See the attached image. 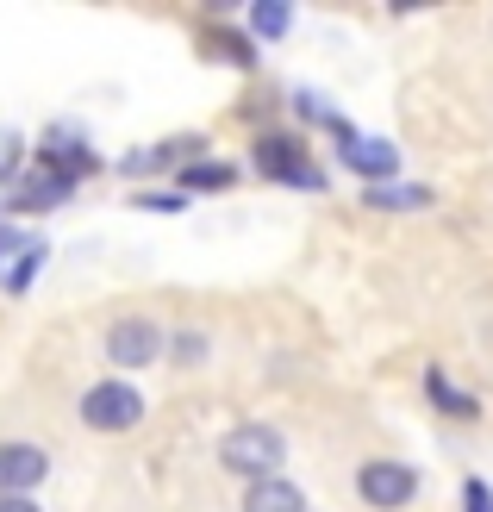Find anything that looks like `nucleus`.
Segmentation results:
<instances>
[{
  "instance_id": "1",
  "label": "nucleus",
  "mask_w": 493,
  "mask_h": 512,
  "mask_svg": "<svg viewBox=\"0 0 493 512\" xmlns=\"http://www.w3.org/2000/svg\"><path fill=\"white\" fill-rule=\"evenodd\" d=\"M219 456H225V469H238V475H250V481H275L288 444H281V431H269V425H238V431L219 444Z\"/></svg>"
},
{
  "instance_id": "2",
  "label": "nucleus",
  "mask_w": 493,
  "mask_h": 512,
  "mask_svg": "<svg viewBox=\"0 0 493 512\" xmlns=\"http://www.w3.org/2000/svg\"><path fill=\"white\" fill-rule=\"evenodd\" d=\"M82 419L94 431H132L144 419V394L132 388V381H94V388L82 394Z\"/></svg>"
},
{
  "instance_id": "3",
  "label": "nucleus",
  "mask_w": 493,
  "mask_h": 512,
  "mask_svg": "<svg viewBox=\"0 0 493 512\" xmlns=\"http://www.w3.org/2000/svg\"><path fill=\"white\" fill-rule=\"evenodd\" d=\"M356 488H362V500H369L375 512H400L412 494H419V475H412L406 463H362Z\"/></svg>"
},
{
  "instance_id": "4",
  "label": "nucleus",
  "mask_w": 493,
  "mask_h": 512,
  "mask_svg": "<svg viewBox=\"0 0 493 512\" xmlns=\"http://www.w3.org/2000/svg\"><path fill=\"white\" fill-rule=\"evenodd\" d=\"M256 169H263V175H275V182H294V188H325V175L313 169V163H306V150L294 144V138H263V144H256Z\"/></svg>"
},
{
  "instance_id": "5",
  "label": "nucleus",
  "mask_w": 493,
  "mask_h": 512,
  "mask_svg": "<svg viewBox=\"0 0 493 512\" xmlns=\"http://www.w3.org/2000/svg\"><path fill=\"white\" fill-rule=\"evenodd\" d=\"M157 350H163V331L150 325V319H119L107 331V356L119 369H144V363H157Z\"/></svg>"
},
{
  "instance_id": "6",
  "label": "nucleus",
  "mask_w": 493,
  "mask_h": 512,
  "mask_svg": "<svg viewBox=\"0 0 493 512\" xmlns=\"http://www.w3.org/2000/svg\"><path fill=\"white\" fill-rule=\"evenodd\" d=\"M50 475V456L38 444H0V494H25Z\"/></svg>"
},
{
  "instance_id": "7",
  "label": "nucleus",
  "mask_w": 493,
  "mask_h": 512,
  "mask_svg": "<svg viewBox=\"0 0 493 512\" xmlns=\"http://www.w3.org/2000/svg\"><path fill=\"white\" fill-rule=\"evenodd\" d=\"M69 188H75V182H63V175L44 169V175H25V182L7 194V207H13V213H50V207H63V200H69Z\"/></svg>"
},
{
  "instance_id": "8",
  "label": "nucleus",
  "mask_w": 493,
  "mask_h": 512,
  "mask_svg": "<svg viewBox=\"0 0 493 512\" xmlns=\"http://www.w3.org/2000/svg\"><path fill=\"white\" fill-rule=\"evenodd\" d=\"M344 163H350L356 175H369L375 188H381L387 175L400 169V157H394V144H381V138H344Z\"/></svg>"
},
{
  "instance_id": "9",
  "label": "nucleus",
  "mask_w": 493,
  "mask_h": 512,
  "mask_svg": "<svg viewBox=\"0 0 493 512\" xmlns=\"http://www.w3.org/2000/svg\"><path fill=\"white\" fill-rule=\"evenodd\" d=\"M44 169H50V175H63V182H75V175H88V169H94V157H88V144H82V138L50 132V138H44Z\"/></svg>"
},
{
  "instance_id": "10",
  "label": "nucleus",
  "mask_w": 493,
  "mask_h": 512,
  "mask_svg": "<svg viewBox=\"0 0 493 512\" xmlns=\"http://www.w3.org/2000/svg\"><path fill=\"white\" fill-rule=\"evenodd\" d=\"M244 512H306V494L294 488V481H250V494H244Z\"/></svg>"
},
{
  "instance_id": "11",
  "label": "nucleus",
  "mask_w": 493,
  "mask_h": 512,
  "mask_svg": "<svg viewBox=\"0 0 493 512\" xmlns=\"http://www.w3.org/2000/svg\"><path fill=\"white\" fill-rule=\"evenodd\" d=\"M369 207H381V213H400V207L406 213H425L431 207V188H419V182H412V188H387L381 182V188H369Z\"/></svg>"
},
{
  "instance_id": "12",
  "label": "nucleus",
  "mask_w": 493,
  "mask_h": 512,
  "mask_svg": "<svg viewBox=\"0 0 493 512\" xmlns=\"http://www.w3.org/2000/svg\"><path fill=\"white\" fill-rule=\"evenodd\" d=\"M425 388H431V400H437V413H456V419H475V400H469V394H456V388H450V381H444V375H437V369L425 375Z\"/></svg>"
},
{
  "instance_id": "13",
  "label": "nucleus",
  "mask_w": 493,
  "mask_h": 512,
  "mask_svg": "<svg viewBox=\"0 0 493 512\" xmlns=\"http://www.w3.org/2000/svg\"><path fill=\"white\" fill-rule=\"evenodd\" d=\"M250 25H256L263 38H281V32H288V7H275V0H263V7H250Z\"/></svg>"
},
{
  "instance_id": "14",
  "label": "nucleus",
  "mask_w": 493,
  "mask_h": 512,
  "mask_svg": "<svg viewBox=\"0 0 493 512\" xmlns=\"http://www.w3.org/2000/svg\"><path fill=\"white\" fill-rule=\"evenodd\" d=\"M188 188H231L225 163H188Z\"/></svg>"
},
{
  "instance_id": "15",
  "label": "nucleus",
  "mask_w": 493,
  "mask_h": 512,
  "mask_svg": "<svg viewBox=\"0 0 493 512\" xmlns=\"http://www.w3.org/2000/svg\"><path fill=\"white\" fill-rule=\"evenodd\" d=\"M213 50H219V57H231V63H244V69H250V63H256V50H250V44H244V38H225V32H219V38H213Z\"/></svg>"
},
{
  "instance_id": "16",
  "label": "nucleus",
  "mask_w": 493,
  "mask_h": 512,
  "mask_svg": "<svg viewBox=\"0 0 493 512\" xmlns=\"http://www.w3.org/2000/svg\"><path fill=\"white\" fill-rule=\"evenodd\" d=\"M19 150H25V144H19L13 132H0V182H7V175L19 169Z\"/></svg>"
},
{
  "instance_id": "17",
  "label": "nucleus",
  "mask_w": 493,
  "mask_h": 512,
  "mask_svg": "<svg viewBox=\"0 0 493 512\" xmlns=\"http://www.w3.org/2000/svg\"><path fill=\"white\" fill-rule=\"evenodd\" d=\"M138 207H150V213H181V207H188V200H181V194H138Z\"/></svg>"
},
{
  "instance_id": "18",
  "label": "nucleus",
  "mask_w": 493,
  "mask_h": 512,
  "mask_svg": "<svg viewBox=\"0 0 493 512\" xmlns=\"http://www.w3.org/2000/svg\"><path fill=\"white\" fill-rule=\"evenodd\" d=\"M462 500H469V512H493V494H487V481H469V488H462Z\"/></svg>"
},
{
  "instance_id": "19",
  "label": "nucleus",
  "mask_w": 493,
  "mask_h": 512,
  "mask_svg": "<svg viewBox=\"0 0 493 512\" xmlns=\"http://www.w3.org/2000/svg\"><path fill=\"white\" fill-rule=\"evenodd\" d=\"M0 512H38V500H25V494H0Z\"/></svg>"
}]
</instances>
